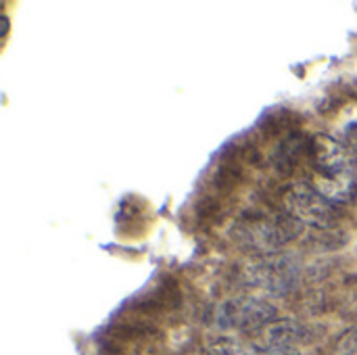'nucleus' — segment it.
<instances>
[{"instance_id":"obj_1","label":"nucleus","mask_w":357,"mask_h":355,"mask_svg":"<svg viewBox=\"0 0 357 355\" xmlns=\"http://www.w3.org/2000/svg\"><path fill=\"white\" fill-rule=\"evenodd\" d=\"M284 205L289 209V216L318 228H328L339 218L335 203L328 201L318 188L305 182L291 184L284 190Z\"/></svg>"},{"instance_id":"obj_2","label":"nucleus","mask_w":357,"mask_h":355,"mask_svg":"<svg viewBox=\"0 0 357 355\" xmlns=\"http://www.w3.org/2000/svg\"><path fill=\"white\" fill-rule=\"evenodd\" d=\"M218 324L226 328H238L245 333L261 331L276 320V308L266 299L257 297H236L220 305Z\"/></svg>"},{"instance_id":"obj_3","label":"nucleus","mask_w":357,"mask_h":355,"mask_svg":"<svg viewBox=\"0 0 357 355\" xmlns=\"http://www.w3.org/2000/svg\"><path fill=\"white\" fill-rule=\"evenodd\" d=\"M297 280H299V266L293 255L266 259L247 270V282L251 287H259L274 295H284L293 291Z\"/></svg>"},{"instance_id":"obj_4","label":"nucleus","mask_w":357,"mask_h":355,"mask_svg":"<svg viewBox=\"0 0 357 355\" xmlns=\"http://www.w3.org/2000/svg\"><path fill=\"white\" fill-rule=\"evenodd\" d=\"M303 230V222L293 216H280L268 222H253L249 228H243L245 243L261 251H276L282 245L297 239Z\"/></svg>"},{"instance_id":"obj_5","label":"nucleus","mask_w":357,"mask_h":355,"mask_svg":"<svg viewBox=\"0 0 357 355\" xmlns=\"http://www.w3.org/2000/svg\"><path fill=\"white\" fill-rule=\"evenodd\" d=\"M312 159H314V165L318 167V172L326 180H335V178H341L351 172V163H349L351 159H349L347 149L328 134L314 136Z\"/></svg>"},{"instance_id":"obj_6","label":"nucleus","mask_w":357,"mask_h":355,"mask_svg":"<svg viewBox=\"0 0 357 355\" xmlns=\"http://www.w3.org/2000/svg\"><path fill=\"white\" fill-rule=\"evenodd\" d=\"M303 328L293 320H274L266 328L259 331V349H280V347H293L297 341H301Z\"/></svg>"},{"instance_id":"obj_7","label":"nucleus","mask_w":357,"mask_h":355,"mask_svg":"<svg viewBox=\"0 0 357 355\" xmlns=\"http://www.w3.org/2000/svg\"><path fill=\"white\" fill-rule=\"evenodd\" d=\"M207 355H255V349H251L234 339H220L209 345Z\"/></svg>"},{"instance_id":"obj_8","label":"nucleus","mask_w":357,"mask_h":355,"mask_svg":"<svg viewBox=\"0 0 357 355\" xmlns=\"http://www.w3.org/2000/svg\"><path fill=\"white\" fill-rule=\"evenodd\" d=\"M357 354V324L347 328L335 343L333 355H354Z\"/></svg>"},{"instance_id":"obj_9","label":"nucleus","mask_w":357,"mask_h":355,"mask_svg":"<svg viewBox=\"0 0 357 355\" xmlns=\"http://www.w3.org/2000/svg\"><path fill=\"white\" fill-rule=\"evenodd\" d=\"M261 355H301L295 347H280V349H268L261 352Z\"/></svg>"},{"instance_id":"obj_10","label":"nucleus","mask_w":357,"mask_h":355,"mask_svg":"<svg viewBox=\"0 0 357 355\" xmlns=\"http://www.w3.org/2000/svg\"><path fill=\"white\" fill-rule=\"evenodd\" d=\"M349 136H351V138H354V140H356V142H357V123H356V126H354V128H351Z\"/></svg>"}]
</instances>
